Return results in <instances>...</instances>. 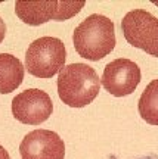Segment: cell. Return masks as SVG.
Listing matches in <instances>:
<instances>
[{
    "mask_svg": "<svg viewBox=\"0 0 158 159\" xmlns=\"http://www.w3.org/2000/svg\"><path fill=\"white\" fill-rule=\"evenodd\" d=\"M0 159H11L9 153H7V150H6L3 146H0Z\"/></svg>",
    "mask_w": 158,
    "mask_h": 159,
    "instance_id": "7c38bea8",
    "label": "cell"
},
{
    "mask_svg": "<svg viewBox=\"0 0 158 159\" xmlns=\"http://www.w3.org/2000/svg\"><path fill=\"white\" fill-rule=\"evenodd\" d=\"M121 30L129 44L158 57V18L152 13L143 9L130 11L121 21Z\"/></svg>",
    "mask_w": 158,
    "mask_h": 159,
    "instance_id": "5b68a950",
    "label": "cell"
},
{
    "mask_svg": "<svg viewBox=\"0 0 158 159\" xmlns=\"http://www.w3.org/2000/svg\"><path fill=\"white\" fill-rule=\"evenodd\" d=\"M52 112L53 103L50 96L40 89H28L12 100V115L22 124L39 125L49 119Z\"/></svg>",
    "mask_w": 158,
    "mask_h": 159,
    "instance_id": "8992f818",
    "label": "cell"
},
{
    "mask_svg": "<svg viewBox=\"0 0 158 159\" xmlns=\"http://www.w3.org/2000/svg\"><path fill=\"white\" fill-rule=\"evenodd\" d=\"M58 96L69 108H84L99 94L101 80L95 69L86 63L64 66L58 75Z\"/></svg>",
    "mask_w": 158,
    "mask_h": 159,
    "instance_id": "7a4b0ae2",
    "label": "cell"
},
{
    "mask_svg": "<svg viewBox=\"0 0 158 159\" xmlns=\"http://www.w3.org/2000/svg\"><path fill=\"white\" fill-rule=\"evenodd\" d=\"M84 6V2H64V0H19L15 3L17 16L27 25H41L47 21H65L75 16Z\"/></svg>",
    "mask_w": 158,
    "mask_h": 159,
    "instance_id": "277c9868",
    "label": "cell"
},
{
    "mask_svg": "<svg viewBox=\"0 0 158 159\" xmlns=\"http://www.w3.org/2000/svg\"><path fill=\"white\" fill-rule=\"evenodd\" d=\"M67 50L62 40L40 37L28 46L25 53V68L37 78H52L65 66Z\"/></svg>",
    "mask_w": 158,
    "mask_h": 159,
    "instance_id": "3957f363",
    "label": "cell"
},
{
    "mask_svg": "<svg viewBox=\"0 0 158 159\" xmlns=\"http://www.w3.org/2000/svg\"><path fill=\"white\" fill-rule=\"evenodd\" d=\"M5 34H6V25H5V21L0 18V43L5 39Z\"/></svg>",
    "mask_w": 158,
    "mask_h": 159,
    "instance_id": "8fae6325",
    "label": "cell"
},
{
    "mask_svg": "<svg viewBox=\"0 0 158 159\" xmlns=\"http://www.w3.org/2000/svg\"><path fill=\"white\" fill-rule=\"evenodd\" d=\"M25 66L13 55L0 53V93L7 94L17 90L24 81Z\"/></svg>",
    "mask_w": 158,
    "mask_h": 159,
    "instance_id": "9c48e42d",
    "label": "cell"
},
{
    "mask_svg": "<svg viewBox=\"0 0 158 159\" xmlns=\"http://www.w3.org/2000/svg\"><path fill=\"white\" fill-rule=\"evenodd\" d=\"M142 80L141 68L130 59L120 57L103 68L101 83L103 89L115 97H124L136 90Z\"/></svg>",
    "mask_w": 158,
    "mask_h": 159,
    "instance_id": "52a82bcc",
    "label": "cell"
},
{
    "mask_svg": "<svg viewBox=\"0 0 158 159\" xmlns=\"http://www.w3.org/2000/svg\"><path fill=\"white\" fill-rule=\"evenodd\" d=\"M19 153L22 159H64L65 143L55 131L40 128L24 137Z\"/></svg>",
    "mask_w": 158,
    "mask_h": 159,
    "instance_id": "ba28073f",
    "label": "cell"
},
{
    "mask_svg": "<svg viewBox=\"0 0 158 159\" xmlns=\"http://www.w3.org/2000/svg\"><path fill=\"white\" fill-rule=\"evenodd\" d=\"M137 109L141 118L151 125H158V78L152 80L143 90Z\"/></svg>",
    "mask_w": 158,
    "mask_h": 159,
    "instance_id": "30bf717a",
    "label": "cell"
},
{
    "mask_svg": "<svg viewBox=\"0 0 158 159\" xmlns=\"http://www.w3.org/2000/svg\"><path fill=\"white\" fill-rule=\"evenodd\" d=\"M74 49L87 61H101L117 44L114 24L109 18L93 13L79 24L73 34Z\"/></svg>",
    "mask_w": 158,
    "mask_h": 159,
    "instance_id": "6da1fadb",
    "label": "cell"
}]
</instances>
